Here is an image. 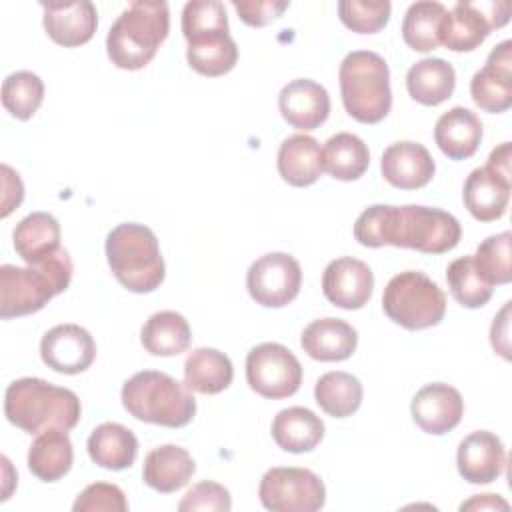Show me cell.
Returning <instances> with one entry per match:
<instances>
[{"mask_svg":"<svg viewBox=\"0 0 512 512\" xmlns=\"http://www.w3.org/2000/svg\"><path fill=\"white\" fill-rule=\"evenodd\" d=\"M462 236L460 222L446 210L430 206H368L354 222V238L368 248L396 246L424 254H444Z\"/></svg>","mask_w":512,"mask_h":512,"instance_id":"obj_1","label":"cell"},{"mask_svg":"<svg viewBox=\"0 0 512 512\" xmlns=\"http://www.w3.org/2000/svg\"><path fill=\"white\" fill-rule=\"evenodd\" d=\"M4 414L10 424L26 434H40L50 428L72 430L82 414L78 396L42 378H18L4 394Z\"/></svg>","mask_w":512,"mask_h":512,"instance_id":"obj_2","label":"cell"},{"mask_svg":"<svg viewBox=\"0 0 512 512\" xmlns=\"http://www.w3.org/2000/svg\"><path fill=\"white\" fill-rule=\"evenodd\" d=\"M72 272L74 264L64 248L26 268L0 266V318L8 320L42 310L48 300L70 286Z\"/></svg>","mask_w":512,"mask_h":512,"instance_id":"obj_3","label":"cell"},{"mask_svg":"<svg viewBox=\"0 0 512 512\" xmlns=\"http://www.w3.org/2000/svg\"><path fill=\"white\" fill-rule=\"evenodd\" d=\"M170 30L166 2L136 0L122 10L106 36V52L114 66L140 70L156 56Z\"/></svg>","mask_w":512,"mask_h":512,"instance_id":"obj_4","label":"cell"},{"mask_svg":"<svg viewBox=\"0 0 512 512\" xmlns=\"http://www.w3.org/2000/svg\"><path fill=\"white\" fill-rule=\"evenodd\" d=\"M106 258L116 280L136 294L156 290L166 276L156 234L138 222H124L108 232Z\"/></svg>","mask_w":512,"mask_h":512,"instance_id":"obj_5","label":"cell"},{"mask_svg":"<svg viewBox=\"0 0 512 512\" xmlns=\"http://www.w3.org/2000/svg\"><path fill=\"white\" fill-rule=\"evenodd\" d=\"M120 396L126 412L148 424L182 428L196 414V398L188 386L158 370H142L130 376Z\"/></svg>","mask_w":512,"mask_h":512,"instance_id":"obj_6","label":"cell"},{"mask_svg":"<svg viewBox=\"0 0 512 512\" xmlns=\"http://www.w3.org/2000/svg\"><path fill=\"white\" fill-rule=\"evenodd\" d=\"M340 94L346 112L362 124H378L392 108L390 70L372 50L346 54L338 70Z\"/></svg>","mask_w":512,"mask_h":512,"instance_id":"obj_7","label":"cell"},{"mask_svg":"<svg viewBox=\"0 0 512 512\" xmlns=\"http://www.w3.org/2000/svg\"><path fill=\"white\" fill-rule=\"evenodd\" d=\"M384 314L406 330L436 326L446 314V296L424 272L406 270L390 278L382 294Z\"/></svg>","mask_w":512,"mask_h":512,"instance_id":"obj_8","label":"cell"},{"mask_svg":"<svg viewBox=\"0 0 512 512\" xmlns=\"http://www.w3.org/2000/svg\"><path fill=\"white\" fill-rule=\"evenodd\" d=\"M258 496L272 512H316L326 502V486L308 468L276 466L262 476Z\"/></svg>","mask_w":512,"mask_h":512,"instance_id":"obj_9","label":"cell"},{"mask_svg":"<svg viewBox=\"0 0 512 512\" xmlns=\"http://www.w3.org/2000/svg\"><path fill=\"white\" fill-rule=\"evenodd\" d=\"M246 380L262 398L280 400L298 392L302 366L286 346L264 342L254 346L246 356Z\"/></svg>","mask_w":512,"mask_h":512,"instance_id":"obj_10","label":"cell"},{"mask_svg":"<svg viewBox=\"0 0 512 512\" xmlns=\"http://www.w3.org/2000/svg\"><path fill=\"white\" fill-rule=\"evenodd\" d=\"M510 18L508 2H456L442 22V44L452 52L478 48Z\"/></svg>","mask_w":512,"mask_h":512,"instance_id":"obj_11","label":"cell"},{"mask_svg":"<svg viewBox=\"0 0 512 512\" xmlns=\"http://www.w3.org/2000/svg\"><path fill=\"white\" fill-rule=\"evenodd\" d=\"M302 286V268L286 252H268L252 262L246 274V288L252 300L264 308L290 304Z\"/></svg>","mask_w":512,"mask_h":512,"instance_id":"obj_12","label":"cell"},{"mask_svg":"<svg viewBox=\"0 0 512 512\" xmlns=\"http://www.w3.org/2000/svg\"><path fill=\"white\" fill-rule=\"evenodd\" d=\"M40 356L54 372L80 374L92 366L96 342L90 332L78 324H58L42 336Z\"/></svg>","mask_w":512,"mask_h":512,"instance_id":"obj_13","label":"cell"},{"mask_svg":"<svg viewBox=\"0 0 512 512\" xmlns=\"http://www.w3.org/2000/svg\"><path fill=\"white\" fill-rule=\"evenodd\" d=\"M470 96L478 108L490 114L512 106V42L504 40L492 48L486 66L470 80Z\"/></svg>","mask_w":512,"mask_h":512,"instance_id":"obj_14","label":"cell"},{"mask_svg":"<svg viewBox=\"0 0 512 512\" xmlns=\"http://www.w3.org/2000/svg\"><path fill=\"white\" fill-rule=\"evenodd\" d=\"M374 274L358 258L342 256L332 260L322 274V292L338 308L360 310L372 296Z\"/></svg>","mask_w":512,"mask_h":512,"instance_id":"obj_15","label":"cell"},{"mask_svg":"<svg viewBox=\"0 0 512 512\" xmlns=\"http://www.w3.org/2000/svg\"><path fill=\"white\" fill-rule=\"evenodd\" d=\"M414 422L426 434H446L454 430L464 414V400L460 392L444 382H432L422 386L410 404Z\"/></svg>","mask_w":512,"mask_h":512,"instance_id":"obj_16","label":"cell"},{"mask_svg":"<svg viewBox=\"0 0 512 512\" xmlns=\"http://www.w3.org/2000/svg\"><path fill=\"white\" fill-rule=\"evenodd\" d=\"M44 10L46 34L64 48H76L86 44L98 26L96 6L88 0L74 2H40Z\"/></svg>","mask_w":512,"mask_h":512,"instance_id":"obj_17","label":"cell"},{"mask_svg":"<svg viewBox=\"0 0 512 512\" xmlns=\"http://www.w3.org/2000/svg\"><path fill=\"white\" fill-rule=\"evenodd\" d=\"M460 476L470 484H490L502 476L506 468V450L502 440L488 432L476 430L468 434L456 452Z\"/></svg>","mask_w":512,"mask_h":512,"instance_id":"obj_18","label":"cell"},{"mask_svg":"<svg viewBox=\"0 0 512 512\" xmlns=\"http://www.w3.org/2000/svg\"><path fill=\"white\" fill-rule=\"evenodd\" d=\"M278 108L282 118L298 130H316L330 114L328 90L308 78L288 82L278 94Z\"/></svg>","mask_w":512,"mask_h":512,"instance_id":"obj_19","label":"cell"},{"mask_svg":"<svg viewBox=\"0 0 512 512\" xmlns=\"http://www.w3.org/2000/svg\"><path fill=\"white\" fill-rule=\"evenodd\" d=\"M380 172L384 180L394 188L416 190L432 180L436 164L422 144L402 140L390 144L384 150L380 160Z\"/></svg>","mask_w":512,"mask_h":512,"instance_id":"obj_20","label":"cell"},{"mask_svg":"<svg viewBox=\"0 0 512 512\" xmlns=\"http://www.w3.org/2000/svg\"><path fill=\"white\" fill-rule=\"evenodd\" d=\"M300 344L304 352L314 360L342 362L354 354L358 346V334L346 320L318 318L304 328Z\"/></svg>","mask_w":512,"mask_h":512,"instance_id":"obj_21","label":"cell"},{"mask_svg":"<svg viewBox=\"0 0 512 512\" xmlns=\"http://www.w3.org/2000/svg\"><path fill=\"white\" fill-rule=\"evenodd\" d=\"M512 182L504 180L500 174L490 170L488 166L474 168L462 190L464 206L468 212L480 222H492L504 216L508 200H510Z\"/></svg>","mask_w":512,"mask_h":512,"instance_id":"obj_22","label":"cell"},{"mask_svg":"<svg viewBox=\"0 0 512 512\" xmlns=\"http://www.w3.org/2000/svg\"><path fill=\"white\" fill-rule=\"evenodd\" d=\"M194 470L196 464L186 448L176 444H164L146 454L142 478L144 484L152 490L160 494H170L184 488L190 482Z\"/></svg>","mask_w":512,"mask_h":512,"instance_id":"obj_23","label":"cell"},{"mask_svg":"<svg viewBox=\"0 0 512 512\" xmlns=\"http://www.w3.org/2000/svg\"><path fill=\"white\" fill-rule=\"evenodd\" d=\"M186 60L202 76H224L238 62V46L230 30H206L186 38Z\"/></svg>","mask_w":512,"mask_h":512,"instance_id":"obj_24","label":"cell"},{"mask_svg":"<svg viewBox=\"0 0 512 512\" xmlns=\"http://www.w3.org/2000/svg\"><path fill=\"white\" fill-rule=\"evenodd\" d=\"M276 164L282 180L290 186H310L324 172L322 148L318 140L308 134H292L280 144Z\"/></svg>","mask_w":512,"mask_h":512,"instance_id":"obj_25","label":"cell"},{"mask_svg":"<svg viewBox=\"0 0 512 512\" xmlns=\"http://www.w3.org/2000/svg\"><path fill=\"white\" fill-rule=\"evenodd\" d=\"M434 140L442 154H446L448 158H470L480 146L482 122L472 110L464 106H454L436 120Z\"/></svg>","mask_w":512,"mask_h":512,"instance_id":"obj_26","label":"cell"},{"mask_svg":"<svg viewBox=\"0 0 512 512\" xmlns=\"http://www.w3.org/2000/svg\"><path fill=\"white\" fill-rule=\"evenodd\" d=\"M272 438L284 452H310L324 438V422L304 406H290L274 416Z\"/></svg>","mask_w":512,"mask_h":512,"instance_id":"obj_27","label":"cell"},{"mask_svg":"<svg viewBox=\"0 0 512 512\" xmlns=\"http://www.w3.org/2000/svg\"><path fill=\"white\" fill-rule=\"evenodd\" d=\"M88 454L94 464L106 470H126L138 454L134 432L118 422H104L88 436Z\"/></svg>","mask_w":512,"mask_h":512,"instance_id":"obj_28","label":"cell"},{"mask_svg":"<svg viewBox=\"0 0 512 512\" xmlns=\"http://www.w3.org/2000/svg\"><path fill=\"white\" fill-rule=\"evenodd\" d=\"M74 450L66 430L50 428L36 436L28 450V470L42 482H56L72 468Z\"/></svg>","mask_w":512,"mask_h":512,"instance_id":"obj_29","label":"cell"},{"mask_svg":"<svg viewBox=\"0 0 512 512\" xmlns=\"http://www.w3.org/2000/svg\"><path fill=\"white\" fill-rule=\"evenodd\" d=\"M12 242L22 260L36 264L60 250V224L48 212H32L16 224Z\"/></svg>","mask_w":512,"mask_h":512,"instance_id":"obj_30","label":"cell"},{"mask_svg":"<svg viewBox=\"0 0 512 512\" xmlns=\"http://www.w3.org/2000/svg\"><path fill=\"white\" fill-rule=\"evenodd\" d=\"M456 86V72L444 58H424L406 72L408 94L424 104L438 106L448 100Z\"/></svg>","mask_w":512,"mask_h":512,"instance_id":"obj_31","label":"cell"},{"mask_svg":"<svg viewBox=\"0 0 512 512\" xmlns=\"http://www.w3.org/2000/svg\"><path fill=\"white\" fill-rule=\"evenodd\" d=\"M230 358L216 348H196L184 362V384L198 394H220L232 384Z\"/></svg>","mask_w":512,"mask_h":512,"instance_id":"obj_32","label":"cell"},{"mask_svg":"<svg viewBox=\"0 0 512 512\" xmlns=\"http://www.w3.org/2000/svg\"><path fill=\"white\" fill-rule=\"evenodd\" d=\"M190 340L188 320L174 310L152 314L140 330V342L152 356H178L188 350Z\"/></svg>","mask_w":512,"mask_h":512,"instance_id":"obj_33","label":"cell"},{"mask_svg":"<svg viewBox=\"0 0 512 512\" xmlns=\"http://www.w3.org/2000/svg\"><path fill=\"white\" fill-rule=\"evenodd\" d=\"M322 164L324 170L342 182L358 180L368 164L370 152L362 138L350 132H338L330 136L322 148Z\"/></svg>","mask_w":512,"mask_h":512,"instance_id":"obj_34","label":"cell"},{"mask_svg":"<svg viewBox=\"0 0 512 512\" xmlns=\"http://www.w3.org/2000/svg\"><path fill=\"white\" fill-rule=\"evenodd\" d=\"M448 10L440 2L422 0L408 6L402 20V38L416 52H430L442 44V22Z\"/></svg>","mask_w":512,"mask_h":512,"instance_id":"obj_35","label":"cell"},{"mask_svg":"<svg viewBox=\"0 0 512 512\" xmlns=\"http://www.w3.org/2000/svg\"><path fill=\"white\" fill-rule=\"evenodd\" d=\"M314 398L328 416L346 418L362 404V384L348 372H326L316 380Z\"/></svg>","mask_w":512,"mask_h":512,"instance_id":"obj_36","label":"cell"},{"mask_svg":"<svg viewBox=\"0 0 512 512\" xmlns=\"http://www.w3.org/2000/svg\"><path fill=\"white\" fill-rule=\"evenodd\" d=\"M446 280L450 294L464 308H480L492 298L494 286H490L474 266L472 256L456 258L448 264Z\"/></svg>","mask_w":512,"mask_h":512,"instance_id":"obj_37","label":"cell"},{"mask_svg":"<svg viewBox=\"0 0 512 512\" xmlns=\"http://www.w3.org/2000/svg\"><path fill=\"white\" fill-rule=\"evenodd\" d=\"M44 100V84L38 74L18 70L2 82V104L18 120H28L36 114Z\"/></svg>","mask_w":512,"mask_h":512,"instance_id":"obj_38","label":"cell"},{"mask_svg":"<svg viewBox=\"0 0 512 512\" xmlns=\"http://www.w3.org/2000/svg\"><path fill=\"white\" fill-rule=\"evenodd\" d=\"M510 248H512V234L508 230L488 236L476 248V254L472 256L474 266L490 286L508 284L512 280Z\"/></svg>","mask_w":512,"mask_h":512,"instance_id":"obj_39","label":"cell"},{"mask_svg":"<svg viewBox=\"0 0 512 512\" xmlns=\"http://www.w3.org/2000/svg\"><path fill=\"white\" fill-rule=\"evenodd\" d=\"M388 0H342L338 2V16L346 28L358 34H374L388 24Z\"/></svg>","mask_w":512,"mask_h":512,"instance_id":"obj_40","label":"cell"},{"mask_svg":"<svg viewBox=\"0 0 512 512\" xmlns=\"http://www.w3.org/2000/svg\"><path fill=\"white\" fill-rule=\"evenodd\" d=\"M228 30V16L224 4L218 0H192L182 10V34L184 38L206 32Z\"/></svg>","mask_w":512,"mask_h":512,"instance_id":"obj_41","label":"cell"},{"mask_svg":"<svg viewBox=\"0 0 512 512\" xmlns=\"http://www.w3.org/2000/svg\"><path fill=\"white\" fill-rule=\"evenodd\" d=\"M74 512H126L128 502L116 484L94 482L86 486L72 504Z\"/></svg>","mask_w":512,"mask_h":512,"instance_id":"obj_42","label":"cell"},{"mask_svg":"<svg viewBox=\"0 0 512 512\" xmlns=\"http://www.w3.org/2000/svg\"><path fill=\"white\" fill-rule=\"evenodd\" d=\"M230 508H232L230 492L222 484L210 482V480L194 484L178 504L180 512H192V510H208V512L224 510L226 512Z\"/></svg>","mask_w":512,"mask_h":512,"instance_id":"obj_43","label":"cell"},{"mask_svg":"<svg viewBox=\"0 0 512 512\" xmlns=\"http://www.w3.org/2000/svg\"><path fill=\"white\" fill-rule=\"evenodd\" d=\"M234 10L238 12L240 20L248 26H266L272 20L280 18L282 12L288 8L286 0H252V2H232Z\"/></svg>","mask_w":512,"mask_h":512,"instance_id":"obj_44","label":"cell"},{"mask_svg":"<svg viewBox=\"0 0 512 512\" xmlns=\"http://www.w3.org/2000/svg\"><path fill=\"white\" fill-rule=\"evenodd\" d=\"M510 304L506 302L504 308L498 312V316H494L492 328H490V342L492 348L506 360H510Z\"/></svg>","mask_w":512,"mask_h":512,"instance_id":"obj_45","label":"cell"},{"mask_svg":"<svg viewBox=\"0 0 512 512\" xmlns=\"http://www.w3.org/2000/svg\"><path fill=\"white\" fill-rule=\"evenodd\" d=\"M2 184H4V196H2V218H6L16 206H20L24 198V186L18 176L8 164H2Z\"/></svg>","mask_w":512,"mask_h":512,"instance_id":"obj_46","label":"cell"},{"mask_svg":"<svg viewBox=\"0 0 512 512\" xmlns=\"http://www.w3.org/2000/svg\"><path fill=\"white\" fill-rule=\"evenodd\" d=\"M510 158H512V144L510 142H502L498 148H494L488 156V168L494 170L496 174H500L504 180L512 182L510 178Z\"/></svg>","mask_w":512,"mask_h":512,"instance_id":"obj_47","label":"cell"},{"mask_svg":"<svg viewBox=\"0 0 512 512\" xmlns=\"http://www.w3.org/2000/svg\"><path fill=\"white\" fill-rule=\"evenodd\" d=\"M460 510H508V502L496 494H476L462 502Z\"/></svg>","mask_w":512,"mask_h":512,"instance_id":"obj_48","label":"cell"}]
</instances>
